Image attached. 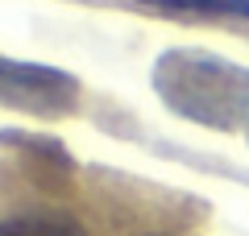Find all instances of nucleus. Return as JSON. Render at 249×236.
Masks as SVG:
<instances>
[{"mask_svg": "<svg viewBox=\"0 0 249 236\" xmlns=\"http://www.w3.org/2000/svg\"><path fill=\"white\" fill-rule=\"evenodd\" d=\"M154 87L170 112L208 129L249 137V70L204 50H166L154 67Z\"/></svg>", "mask_w": 249, "mask_h": 236, "instance_id": "f257e3e1", "label": "nucleus"}, {"mask_svg": "<svg viewBox=\"0 0 249 236\" xmlns=\"http://www.w3.org/2000/svg\"><path fill=\"white\" fill-rule=\"evenodd\" d=\"M79 100V83L54 67H34V62H9L0 58V104H17L25 112L62 116Z\"/></svg>", "mask_w": 249, "mask_h": 236, "instance_id": "f03ea898", "label": "nucleus"}, {"mask_svg": "<svg viewBox=\"0 0 249 236\" xmlns=\"http://www.w3.org/2000/svg\"><path fill=\"white\" fill-rule=\"evenodd\" d=\"M0 236H88V228L67 211H21L0 219Z\"/></svg>", "mask_w": 249, "mask_h": 236, "instance_id": "7ed1b4c3", "label": "nucleus"}, {"mask_svg": "<svg viewBox=\"0 0 249 236\" xmlns=\"http://www.w3.org/2000/svg\"><path fill=\"white\" fill-rule=\"evenodd\" d=\"M158 13L178 17H216V21H249V0H137Z\"/></svg>", "mask_w": 249, "mask_h": 236, "instance_id": "20e7f679", "label": "nucleus"}, {"mask_svg": "<svg viewBox=\"0 0 249 236\" xmlns=\"http://www.w3.org/2000/svg\"><path fill=\"white\" fill-rule=\"evenodd\" d=\"M162 236H166V232H162Z\"/></svg>", "mask_w": 249, "mask_h": 236, "instance_id": "39448f33", "label": "nucleus"}]
</instances>
